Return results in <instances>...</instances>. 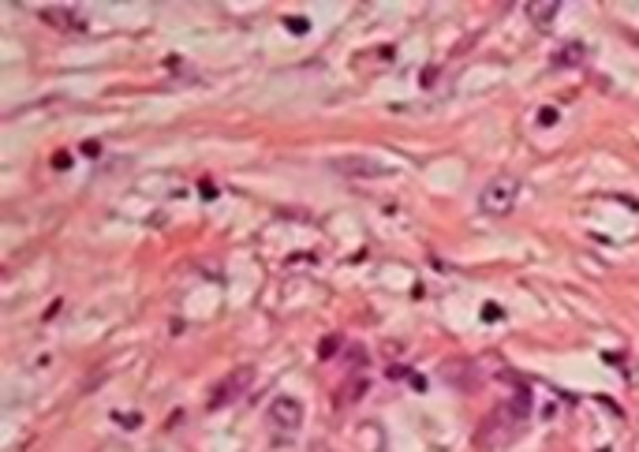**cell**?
Instances as JSON below:
<instances>
[{"instance_id": "6da1fadb", "label": "cell", "mask_w": 639, "mask_h": 452, "mask_svg": "<svg viewBox=\"0 0 639 452\" xmlns=\"http://www.w3.org/2000/svg\"><path fill=\"white\" fill-rule=\"evenodd\" d=\"M524 415H527V396H524V393L516 396L512 404H497V408L490 411L483 422H479V430H475V445H479V449H494L497 441H508V433L520 430Z\"/></svg>"}, {"instance_id": "7a4b0ae2", "label": "cell", "mask_w": 639, "mask_h": 452, "mask_svg": "<svg viewBox=\"0 0 639 452\" xmlns=\"http://www.w3.org/2000/svg\"><path fill=\"white\" fill-rule=\"evenodd\" d=\"M516 198H520V176L501 172V176H494L483 187V195H479V209L490 214V217H501V214H508V209L516 206Z\"/></svg>"}, {"instance_id": "3957f363", "label": "cell", "mask_w": 639, "mask_h": 452, "mask_svg": "<svg viewBox=\"0 0 639 452\" xmlns=\"http://www.w3.org/2000/svg\"><path fill=\"white\" fill-rule=\"evenodd\" d=\"M251 377H254V366H239V370L232 374H225L217 385H213V393L206 396V408H225V404H232L239 393H247L251 389Z\"/></svg>"}, {"instance_id": "277c9868", "label": "cell", "mask_w": 639, "mask_h": 452, "mask_svg": "<svg viewBox=\"0 0 639 452\" xmlns=\"http://www.w3.org/2000/svg\"><path fill=\"white\" fill-rule=\"evenodd\" d=\"M329 169L340 172V176H351V180H374V176H385V164L378 158H367V153H340V158H329Z\"/></svg>"}, {"instance_id": "5b68a950", "label": "cell", "mask_w": 639, "mask_h": 452, "mask_svg": "<svg viewBox=\"0 0 639 452\" xmlns=\"http://www.w3.org/2000/svg\"><path fill=\"white\" fill-rule=\"evenodd\" d=\"M270 422L277 430H299L303 422V404L292 400V396H277L270 404Z\"/></svg>"}, {"instance_id": "8992f818", "label": "cell", "mask_w": 639, "mask_h": 452, "mask_svg": "<svg viewBox=\"0 0 639 452\" xmlns=\"http://www.w3.org/2000/svg\"><path fill=\"white\" fill-rule=\"evenodd\" d=\"M367 389H370V382L363 374H348L344 382L333 389V408H351V404H359L367 396Z\"/></svg>"}, {"instance_id": "52a82bcc", "label": "cell", "mask_w": 639, "mask_h": 452, "mask_svg": "<svg viewBox=\"0 0 639 452\" xmlns=\"http://www.w3.org/2000/svg\"><path fill=\"white\" fill-rule=\"evenodd\" d=\"M38 15L49 26H57V30H86V19L75 12V8H38Z\"/></svg>"}, {"instance_id": "ba28073f", "label": "cell", "mask_w": 639, "mask_h": 452, "mask_svg": "<svg viewBox=\"0 0 639 452\" xmlns=\"http://www.w3.org/2000/svg\"><path fill=\"white\" fill-rule=\"evenodd\" d=\"M553 64H557V68H580V64H583V45L580 41L561 45V49L553 53Z\"/></svg>"}, {"instance_id": "9c48e42d", "label": "cell", "mask_w": 639, "mask_h": 452, "mask_svg": "<svg viewBox=\"0 0 639 452\" xmlns=\"http://www.w3.org/2000/svg\"><path fill=\"white\" fill-rule=\"evenodd\" d=\"M527 15H531L539 26H550V19L557 15V4H553V0H546V4H527Z\"/></svg>"}, {"instance_id": "30bf717a", "label": "cell", "mask_w": 639, "mask_h": 452, "mask_svg": "<svg viewBox=\"0 0 639 452\" xmlns=\"http://www.w3.org/2000/svg\"><path fill=\"white\" fill-rule=\"evenodd\" d=\"M370 53H374V60L378 64H393V45H382V49H370ZM367 57H355V68H367Z\"/></svg>"}, {"instance_id": "8fae6325", "label": "cell", "mask_w": 639, "mask_h": 452, "mask_svg": "<svg viewBox=\"0 0 639 452\" xmlns=\"http://www.w3.org/2000/svg\"><path fill=\"white\" fill-rule=\"evenodd\" d=\"M340 344H344V340H340L337 333H333V337H326V340L318 344V359H333V355H337V348H340Z\"/></svg>"}, {"instance_id": "7c38bea8", "label": "cell", "mask_w": 639, "mask_h": 452, "mask_svg": "<svg viewBox=\"0 0 639 452\" xmlns=\"http://www.w3.org/2000/svg\"><path fill=\"white\" fill-rule=\"evenodd\" d=\"M553 124H557V109H553V105L539 109V127H553Z\"/></svg>"}, {"instance_id": "4fadbf2b", "label": "cell", "mask_w": 639, "mask_h": 452, "mask_svg": "<svg viewBox=\"0 0 639 452\" xmlns=\"http://www.w3.org/2000/svg\"><path fill=\"white\" fill-rule=\"evenodd\" d=\"M288 30H295V34H303V30H307V19H288Z\"/></svg>"}, {"instance_id": "5bb4252c", "label": "cell", "mask_w": 639, "mask_h": 452, "mask_svg": "<svg viewBox=\"0 0 639 452\" xmlns=\"http://www.w3.org/2000/svg\"><path fill=\"white\" fill-rule=\"evenodd\" d=\"M311 452H329L326 441H311Z\"/></svg>"}, {"instance_id": "9a60e30c", "label": "cell", "mask_w": 639, "mask_h": 452, "mask_svg": "<svg viewBox=\"0 0 639 452\" xmlns=\"http://www.w3.org/2000/svg\"><path fill=\"white\" fill-rule=\"evenodd\" d=\"M636 41H639V34H636Z\"/></svg>"}]
</instances>
